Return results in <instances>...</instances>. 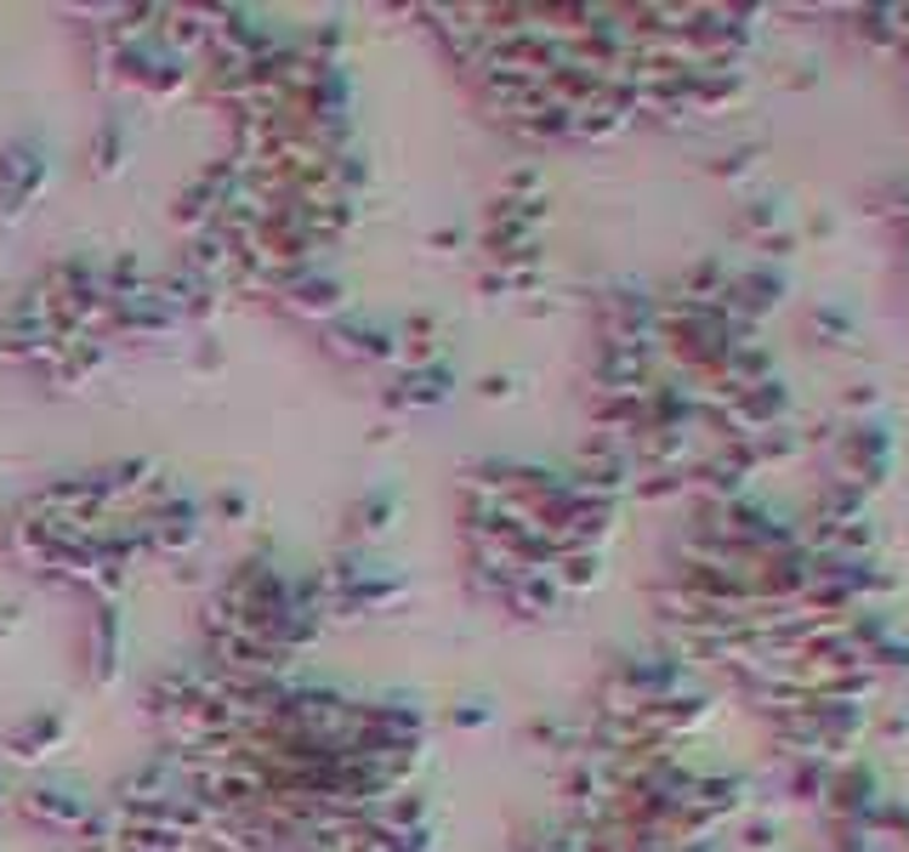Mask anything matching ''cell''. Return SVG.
Returning a JSON list of instances; mask_svg holds the SVG:
<instances>
[{
	"instance_id": "obj_1",
	"label": "cell",
	"mask_w": 909,
	"mask_h": 852,
	"mask_svg": "<svg viewBox=\"0 0 909 852\" xmlns=\"http://www.w3.org/2000/svg\"><path fill=\"white\" fill-rule=\"evenodd\" d=\"M279 301L291 307L296 319H324V324H335V319H341V307H347V291H341L335 279H324V273L302 268L296 279H284Z\"/></svg>"
},
{
	"instance_id": "obj_2",
	"label": "cell",
	"mask_w": 909,
	"mask_h": 852,
	"mask_svg": "<svg viewBox=\"0 0 909 852\" xmlns=\"http://www.w3.org/2000/svg\"><path fill=\"white\" fill-rule=\"evenodd\" d=\"M324 341H330V353L347 358V364H387V358H398V341L381 324L335 319V324H324Z\"/></svg>"
},
{
	"instance_id": "obj_3",
	"label": "cell",
	"mask_w": 909,
	"mask_h": 852,
	"mask_svg": "<svg viewBox=\"0 0 909 852\" xmlns=\"http://www.w3.org/2000/svg\"><path fill=\"white\" fill-rule=\"evenodd\" d=\"M23 818L40 824V830H57V836H80L85 818H92V807H85L74 790L46 784V790H28V795H23Z\"/></svg>"
},
{
	"instance_id": "obj_4",
	"label": "cell",
	"mask_w": 909,
	"mask_h": 852,
	"mask_svg": "<svg viewBox=\"0 0 909 852\" xmlns=\"http://www.w3.org/2000/svg\"><path fill=\"white\" fill-rule=\"evenodd\" d=\"M69 738V722L63 717H51V710H35L28 722H17L12 733H7V756L12 761H46L57 745Z\"/></svg>"
},
{
	"instance_id": "obj_5",
	"label": "cell",
	"mask_w": 909,
	"mask_h": 852,
	"mask_svg": "<svg viewBox=\"0 0 909 852\" xmlns=\"http://www.w3.org/2000/svg\"><path fill=\"white\" fill-rule=\"evenodd\" d=\"M92 682L97 688H108L114 682V660H120V614H114V603H97L92 614Z\"/></svg>"
},
{
	"instance_id": "obj_6",
	"label": "cell",
	"mask_w": 909,
	"mask_h": 852,
	"mask_svg": "<svg viewBox=\"0 0 909 852\" xmlns=\"http://www.w3.org/2000/svg\"><path fill=\"white\" fill-rule=\"evenodd\" d=\"M449 392V376L444 369H404L398 376V387H387V410H426V404H438V398Z\"/></svg>"
},
{
	"instance_id": "obj_7",
	"label": "cell",
	"mask_w": 909,
	"mask_h": 852,
	"mask_svg": "<svg viewBox=\"0 0 909 852\" xmlns=\"http://www.w3.org/2000/svg\"><path fill=\"white\" fill-rule=\"evenodd\" d=\"M126 131H120V120H103V131H97V142H92V170L97 177H114V170L126 165Z\"/></svg>"
},
{
	"instance_id": "obj_8",
	"label": "cell",
	"mask_w": 909,
	"mask_h": 852,
	"mask_svg": "<svg viewBox=\"0 0 909 852\" xmlns=\"http://www.w3.org/2000/svg\"><path fill=\"white\" fill-rule=\"evenodd\" d=\"M392 511H398V495H392V489H376V495H364V500L353 506V523H358L364 534H381V529L392 523Z\"/></svg>"
},
{
	"instance_id": "obj_9",
	"label": "cell",
	"mask_w": 909,
	"mask_h": 852,
	"mask_svg": "<svg viewBox=\"0 0 909 852\" xmlns=\"http://www.w3.org/2000/svg\"><path fill=\"white\" fill-rule=\"evenodd\" d=\"M216 511H222L227 523H239V518H245V500H239V495H222V500H216Z\"/></svg>"
},
{
	"instance_id": "obj_10",
	"label": "cell",
	"mask_w": 909,
	"mask_h": 852,
	"mask_svg": "<svg viewBox=\"0 0 909 852\" xmlns=\"http://www.w3.org/2000/svg\"><path fill=\"white\" fill-rule=\"evenodd\" d=\"M7 631H17V608H0V637Z\"/></svg>"
}]
</instances>
